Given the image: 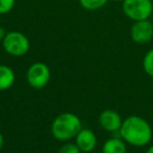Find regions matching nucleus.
<instances>
[{"label": "nucleus", "mask_w": 153, "mask_h": 153, "mask_svg": "<svg viewBox=\"0 0 153 153\" xmlns=\"http://www.w3.org/2000/svg\"><path fill=\"white\" fill-rule=\"evenodd\" d=\"M120 137L133 147L147 146L152 140L153 131L147 120L138 115H130L123 121Z\"/></svg>", "instance_id": "nucleus-1"}, {"label": "nucleus", "mask_w": 153, "mask_h": 153, "mask_svg": "<svg viewBox=\"0 0 153 153\" xmlns=\"http://www.w3.org/2000/svg\"><path fill=\"white\" fill-rule=\"evenodd\" d=\"M82 121L72 112L59 114L51 124V134L58 140L67 142L76 136L82 129Z\"/></svg>", "instance_id": "nucleus-2"}, {"label": "nucleus", "mask_w": 153, "mask_h": 153, "mask_svg": "<svg viewBox=\"0 0 153 153\" xmlns=\"http://www.w3.org/2000/svg\"><path fill=\"white\" fill-rule=\"evenodd\" d=\"M2 47L7 55L12 57H23L28 53L30 43L28 38L21 32H7L2 41Z\"/></svg>", "instance_id": "nucleus-3"}, {"label": "nucleus", "mask_w": 153, "mask_h": 153, "mask_svg": "<svg viewBox=\"0 0 153 153\" xmlns=\"http://www.w3.org/2000/svg\"><path fill=\"white\" fill-rule=\"evenodd\" d=\"M123 13L133 22L147 20L153 13L152 0H124L122 2Z\"/></svg>", "instance_id": "nucleus-4"}, {"label": "nucleus", "mask_w": 153, "mask_h": 153, "mask_svg": "<svg viewBox=\"0 0 153 153\" xmlns=\"http://www.w3.org/2000/svg\"><path fill=\"white\" fill-rule=\"evenodd\" d=\"M51 69L45 63L36 62L28 67L26 71V80L28 85L34 89H42L51 80Z\"/></svg>", "instance_id": "nucleus-5"}, {"label": "nucleus", "mask_w": 153, "mask_h": 153, "mask_svg": "<svg viewBox=\"0 0 153 153\" xmlns=\"http://www.w3.org/2000/svg\"><path fill=\"white\" fill-rule=\"evenodd\" d=\"M130 37L137 44H146L153 38V23L149 19L135 21L130 28Z\"/></svg>", "instance_id": "nucleus-6"}, {"label": "nucleus", "mask_w": 153, "mask_h": 153, "mask_svg": "<svg viewBox=\"0 0 153 153\" xmlns=\"http://www.w3.org/2000/svg\"><path fill=\"white\" fill-rule=\"evenodd\" d=\"M124 120L113 109H105L99 115V124L107 132H119Z\"/></svg>", "instance_id": "nucleus-7"}, {"label": "nucleus", "mask_w": 153, "mask_h": 153, "mask_svg": "<svg viewBox=\"0 0 153 153\" xmlns=\"http://www.w3.org/2000/svg\"><path fill=\"white\" fill-rule=\"evenodd\" d=\"M76 143L74 144L79 147L81 152L89 153L94 151L98 144V138L94 131L87 128H82L80 132L74 137Z\"/></svg>", "instance_id": "nucleus-8"}, {"label": "nucleus", "mask_w": 153, "mask_h": 153, "mask_svg": "<svg viewBox=\"0 0 153 153\" xmlns=\"http://www.w3.org/2000/svg\"><path fill=\"white\" fill-rule=\"evenodd\" d=\"M16 74L12 67L0 64V91L10 89L15 84Z\"/></svg>", "instance_id": "nucleus-9"}, {"label": "nucleus", "mask_w": 153, "mask_h": 153, "mask_svg": "<svg viewBox=\"0 0 153 153\" xmlns=\"http://www.w3.org/2000/svg\"><path fill=\"white\" fill-rule=\"evenodd\" d=\"M102 153H127V146L122 137L108 138L103 144Z\"/></svg>", "instance_id": "nucleus-10"}, {"label": "nucleus", "mask_w": 153, "mask_h": 153, "mask_svg": "<svg viewBox=\"0 0 153 153\" xmlns=\"http://www.w3.org/2000/svg\"><path fill=\"white\" fill-rule=\"evenodd\" d=\"M108 1L109 0H79V3L86 11H97L104 7Z\"/></svg>", "instance_id": "nucleus-11"}, {"label": "nucleus", "mask_w": 153, "mask_h": 153, "mask_svg": "<svg viewBox=\"0 0 153 153\" xmlns=\"http://www.w3.org/2000/svg\"><path fill=\"white\" fill-rule=\"evenodd\" d=\"M143 69L149 76L153 78V48L147 51L143 59Z\"/></svg>", "instance_id": "nucleus-12"}, {"label": "nucleus", "mask_w": 153, "mask_h": 153, "mask_svg": "<svg viewBox=\"0 0 153 153\" xmlns=\"http://www.w3.org/2000/svg\"><path fill=\"white\" fill-rule=\"evenodd\" d=\"M16 0H0V15H5L14 9Z\"/></svg>", "instance_id": "nucleus-13"}, {"label": "nucleus", "mask_w": 153, "mask_h": 153, "mask_svg": "<svg viewBox=\"0 0 153 153\" xmlns=\"http://www.w3.org/2000/svg\"><path fill=\"white\" fill-rule=\"evenodd\" d=\"M58 153H82L79 147L72 143H66L59 149Z\"/></svg>", "instance_id": "nucleus-14"}, {"label": "nucleus", "mask_w": 153, "mask_h": 153, "mask_svg": "<svg viewBox=\"0 0 153 153\" xmlns=\"http://www.w3.org/2000/svg\"><path fill=\"white\" fill-rule=\"evenodd\" d=\"M5 35H7V32H5V30L2 27V26H0V42H2V41H3Z\"/></svg>", "instance_id": "nucleus-15"}, {"label": "nucleus", "mask_w": 153, "mask_h": 153, "mask_svg": "<svg viewBox=\"0 0 153 153\" xmlns=\"http://www.w3.org/2000/svg\"><path fill=\"white\" fill-rule=\"evenodd\" d=\"M3 145H4V138H3L2 133H1V132H0V150H1V149H2Z\"/></svg>", "instance_id": "nucleus-16"}, {"label": "nucleus", "mask_w": 153, "mask_h": 153, "mask_svg": "<svg viewBox=\"0 0 153 153\" xmlns=\"http://www.w3.org/2000/svg\"><path fill=\"white\" fill-rule=\"evenodd\" d=\"M146 153H153V145H152V146H150L148 149H147Z\"/></svg>", "instance_id": "nucleus-17"}, {"label": "nucleus", "mask_w": 153, "mask_h": 153, "mask_svg": "<svg viewBox=\"0 0 153 153\" xmlns=\"http://www.w3.org/2000/svg\"><path fill=\"white\" fill-rule=\"evenodd\" d=\"M112 1H115V2H123L124 0H112Z\"/></svg>", "instance_id": "nucleus-18"}, {"label": "nucleus", "mask_w": 153, "mask_h": 153, "mask_svg": "<svg viewBox=\"0 0 153 153\" xmlns=\"http://www.w3.org/2000/svg\"><path fill=\"white\" fill-rule=\"evenodd\" d=\"M152 86H153V85H152Z\"/></svg>", "instance_id": "nucleus-19"}]
</instances>
